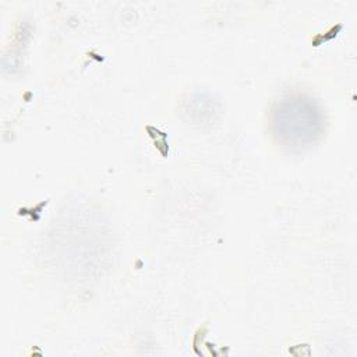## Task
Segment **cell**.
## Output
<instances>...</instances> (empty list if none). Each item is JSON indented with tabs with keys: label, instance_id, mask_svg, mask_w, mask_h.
Listing matches in <instances>:
<instances>
[{
	"label": "cell",
	"instance_id": "cell-1",
	"mask_svg": "<svg viewBox=\"0 0 357 357\" xmlns=\"http://www.w3.org/2000/svg\"><path fill=\"white\" fill-rule=\"evenodd\" d=\"M322 119L315 105L301 96H290L276 105L272 113L275 135L289 146H305L321 131Z\"/></svg>",
	"mask_w": 357,
	"mask_h": 357
}]
</instances>
